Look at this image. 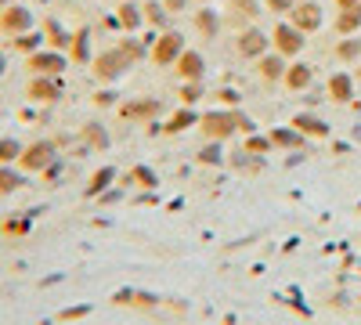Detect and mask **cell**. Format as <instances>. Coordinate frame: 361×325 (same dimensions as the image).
<instances>
[{
  "instance_id": "52a82bcc",
  "label": "cell",
  "mask_w": 361,
  "mask_h": 325,
  "mask_svg": "<svg viewBox=\"0 0 361 325\" xmlns=\"http://www.w3.org/2000/svg\"><path fill=\"white\" fill-rule=\"evenodd\" d=\"M329 91H333V98H336V102H347V98H350V80H347V76H333Z\"/></svg>"
},
{
  "instance_id": "30bf717a",
  "label": "cell",
  "mask_w": 361,
  "mask_h": 325,
  "mask_svg": "<svg viewBox=\"0 0 361 325\" xmlns=\"http://www.w3.org/2000/svg\"><path fill=\"white\" fill-rule=\"evenodd\" d=\"M357 22H361V11H357V8H354V11H347V15H343V18H340V29H354V25H357Z\"/></svg>"
},
{
  "instance_id": "7a4b0ae2",
  "label": "cell",
  "mask_w": 361,
  "mask_h": 325,
  "mask_svg": "<svg viewBox=\"0 0 361 325\" xmlns=\"http://www.w3.org/2000/svg\"><path fill=\"white\" fill-rule=\"evenodd\" d=\"M264 51H267V37H264V33H257V29H250V33L238 37V54L257 58V54H264Z\"/></svg>"
},
{
  "instance_id": "5b68a950",
  "label": "cell",
  "mask_w": 361,
  "mask_h": 325,
  "mask_svg": "<svg viewBox=\"0 0 361 325\" xmlns=\"http://www.w3.org/2000/svg\"><path fill=\"white\" fill-rule=\"evenodd\" d=\"M318 22H322V15H318L314 4H304V8L293 11V25L296 29H318Z\"/></svg>"
},
{
  "instance_id": "3957f363",
  "label": "cell",
  "mask_w": 361,
  "mask_h": 325,
  "mask_svg": "<svg viewBox=\"0 0 361 325\" xmlns=\"http://www.w3.org/2000/svg\"><path fill=\"white\" fill-rule=\"evenodd\" d=\"M180 54H185V51H180V37H173V33L156 44V62H159V66H170L173 58H180Z\"/></svg>"
},
{
  "instance_id": "6da1fadb",
  "label": "cell",
  "mask_w": 361,
  "mask_h": 325,
  "mask_svg": "<svg viewBox=\"0 0 361 325\" xmlns=\"http://www.w3.org/2000/svg\"><path fill=\"white\" fill-rule=\"evenodd\" d=\"M235 127H246L238 116H206V134H214V137H228Z\"/></svg>"
},
{
  "instance_id": "8992f818",
  "label": "cell",
  "mask_w": 361,
  "mask_h": 325,
  "mask_svg": "<svg viewBox=\"0 0 361 325\" xmlns=\"http://www.w3.org/2000/svg\"><path fill=\"white\" fill-rule=\"evenodd\" d=\"M177 66H180V69H177L180 76H199V73H202V58H199V54H180Z\"/></svg>"
},
{
  "instance_id": "8fae6325",
  "label": "cell",
  "mask_w": 361,
  "mask_h": 325,
  "mask_svg": "<svg viewBox=\"0 0 361 325\" xmlns=\"http://www.w3.org/2000/svg\"><path fill=\"white\" fill-rule=\"evenodd\" d=\"M296 127H304V130H311V134H322V130H325L318 120H307V116H304V120H296Z\"/></svg>"
},
{
  "instance_id": "ba28073f",
  "label": "cell",
  "mask_w": 361,
  "mask_h": 325,
  "mask_svg": "<svg viewBox=\"0 0 361 325\" xmlns=\"http://www.w3.org/2000/svg\"><path fill=\"white\" fill-rule=\"evenodd\" d=\"M307 80H311V69L307 66H296V69L286 73V83L289 87H307Z\"/></svg>"
},
{
  "instance_id": "9c48e42d",
  "label": "cell",
  "mask_w": 361,
  "mask_h": 325,
  "mask_svg": "<svg viewBox=\"0 0 361 325\" xmlns=\"http://www.w3.org/2000/svg\"><path fill=\"white\" fill-rule=\"evenodd\" d=\"M260 73H264L267 80H279V76H282V66H279V58H267V62H260Z\"/></svg>"
},
{
  "instance_id": "7c38bea8",
  "label": "cell",
  "mask_w": 361,
  "mask_h": 325,
  "mask_svg": "<svg viewBox=\"0 0 361 325\" xmlns=\"http://www.w3.org/2000/svg\"><path fill=\"white\" fill-rule=\"evenodd\" d=\"M267 4L275 8V11H289V8H293V0H267Z\"/></svg>"
},
{
  "instance_id": "277c9868",
  "label": "cell",
  "mask_w": 361,
  "mask_h": 325,
  "mask_svg": "<svg viewBox=\"0 0 361 325\" xmlns=\"http://www.w3.org/2000/svg\"><path fill=\"white\" fill-rule=\"evenodd\" d=\"M275 44H279L282 54H296L304 40H300V29H296V25H282L279 33H275Z\"/></svg>"
}]
</instances>
